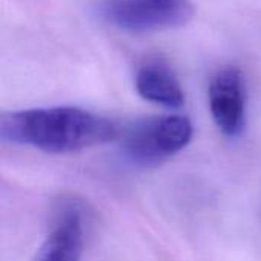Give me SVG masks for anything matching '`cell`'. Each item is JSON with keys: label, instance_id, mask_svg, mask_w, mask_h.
<instances>
[{"label": "cell", "instance_id": "2", "mask_svg": "<svg viewBox=\"0 0 261 261\" xmlns=\"http://www.w3.org/2000/svg\"><path fill=\"white\" fill-rule=\"evenodd\" d=\"M191 138L193 124L187 116H153L128 127L122 135L121 148L125 158L138 165H156L182 151Z\"/></svg>", "mask_w": 261, "mask_h": 261}, {"label": "cell", "instance_id": "3", "mask_svg": "<svg viewBox=\"0 0 261 261\" xmlns=\"http://www.w3.org/2000/svg\"><path fill=\"white\" fill-rule=\"evenodd\" d=\"M99 12L122 31L145 34L187 24L194 15V5L191 0H102Z\"/></svg>", "mask_w": 261, "mask_h": 261}, {"label": "cell", "instance_id": "4", "mask_svg": "<svg viewBox=\"0 0 261 261\" xmlns=\"http://www.w3.org/2000/svg\"><path fill=\"white\" fill-rule=\"evenodd\" d=\"M208 101L217 128L228 138L240 136L246 127V92L237 67H225L213 76Z\"/></svg>", "mask_w": 261, "mask_h": 261}, {"label": "cell", "instance_id": "5", "mask_svg": "<svg viewBox=\"0 0 261 261\" xmlns=\"http://www.w3.org/2000/svg\"><path fill=\"white\" fill-rule=\"evenodd\" d=\"M135 86L141 98L167 109H180L185 104V93L173 69L161 61L144 63L138 72Z\"/></svg>", "mask_w": 261, "mask_h": 261}, {"label": "cell", "instance_id": "1", "mask_svg": "<svg viewBox=\"0 0 261 261\" xmlns=\"http://www.w3.org/2000/svg\"><path fill=\"white\" fill-rule=\"evenodd\" d=\"M0 136L5 142L63 154L107 144L118 138V128L89 110L57 106L3 113Z\"/></svg>", "mask_w": 261, "mask_h": 261}, {"label": "cell", "instance_id": "6", "mask_svg": "<svg viewBox=\"0 0 261 261\" xmlns=\"http://www.w3.org/2000/svg\"><path fill=\"white\" fill-rule=\"evenodd\" d=\"M83 252V220L76 210H69L47 234L32 261H81Z\"/></svg>", "mask_w": 261, "mask_h": 261}]
</instances>
